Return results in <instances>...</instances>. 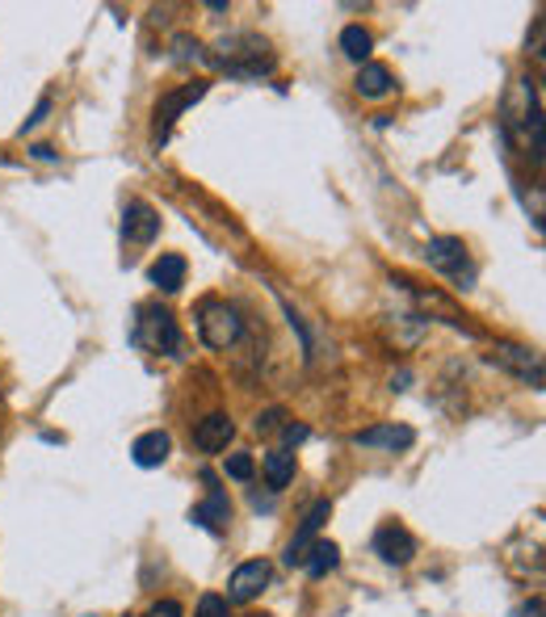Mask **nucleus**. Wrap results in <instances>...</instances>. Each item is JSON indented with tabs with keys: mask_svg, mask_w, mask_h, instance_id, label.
Here are the masks:
<instances>
[{
	"mask_svg": "<svg viewBox=\"0 0 546 617\" xmlns=\"http://www.w3.org/2000/svg\"><path fill=\"white\" fill-rule=\"evenodd\" d=\"M135 345L148 349V354H160V357H181V349H186L177 319H172V311L169 307H160V302L139 307V319H135Z\"/></svg>",
	"mask_w": 546,
	"mask_h": 617,
	"instance_id": "1",
	"label": "nucleus"
},
{
	"mask_svg": "<svg viewBox=\"0 0 546 617\" xmlns=\"http://www.w3.org/2000/svg\"><path fill=\"white\" fill-rule=\"evenodd\" d=\"M215 63L227 68L231 76H261L274 68V51H269V42H261L257 34H227L224 42H219Z\"/></svg>",
	"mask_w": 546,
	"mask_h": 617,
	"instance_id": "2",
	"label": "nucleus"
},
{
	"mask_svg": "<svg viewBox=\"0 0 546 617\" xmlns=\"http://www.w3.org/2000/svg\"><path fill=\"white\" fill-rule=\"evenodd\" d=\"M425 261L446 281H454V290H471L475 286L471 252H467V243L454 240V236H434V240L425 243Z\"/></svg>",
	"mask_w": 546,
	"mask_h": 617,
	"instance_id": "3",
	"label": "nucleus"
},
{
	"mask_svg": "<svg viewBox=\"0 0 546 617\" xmlns=\"http://www.w3.org/2000/svg\"><path fill=\"white\" fill-rule=\"evenodd\" d=\"M245 332V324H240V311L224 299H207L198 307V337L207 340L210 349H231L236 340Z\"/></svg>",
	"mask_w": 546,
	"mask_h": 617,
	"instance_id": "4",
	"label": "nucleus"
},
{
	"mask_svg": "<svg viewBox=\"0 0 546 617\" xmlns=\"http://www.w3.org/2000/svg\"><path fill=\"white\" fill-rule=\"evenodd\" d=\"M492 366H500V370H509L513 378H522L526 387L534 391H543L546 382V370H543V354L538 349H526V345H509V340H496L488 354Z\"/></svg>",
	"mask_w": 546,
	"mask_h": 617,
	"instance_id": "5",
	"label": "nucleus"
},
{
	"mask_svg": "<svg viewBox=\"0 0 546 617\" xmlns=\"http://www.w3.org/2000/svg\"><path fill=\"white\" fill-rule=\"evenodd\" d=\"M274 580V567L265 559H252V563H240L236 571H231V580H227V597L231 605H248V600H257L269 588Z\"/></svg>",
	"mask_w": 546,
	"mask_h": 617,
	"instance_id": "6",
	"label": "nucleus"
},
{
	"mask_svg": "<svg viewBox=\"0 0 546 617\" xmlns=\"http://www.w3.org/2000/svg\"><path fill=\"white\" fill-rule=\"evenodd\" d=\"M202 97H207V80H193V84H181L177 93L160 97V106H156V143H165L172 135V122H177L193 101H202Z\"/></svg>",
	"mask_w": 546,
	"mask_h": 617,
	"instance_id": "7",
	"label": "nucleus"
},
{
	"mask_svg": "<svg viewBox=\"0 0 546 617\" xmlns=\"http://www.w3.org/2000/svg\"><path fill=\"white\" fill-rule=\"evenodd\" d=\"M328 517H332V505H328V500H316V505H311V512L302 517V525L295 529L290 546H286V563H290V567H302L307 550L320 543V529L328 525Z\"/></svg>",
	"mask_w": 546,
	"mask_h": 617,
	"instance_id": "8",
	"label": "nucleus"
},
{
	"mask_svg": "<svg viewBox=\"0 0 546 617\" xmlns=\"http://www.w3.org/2000/svg\"><path fill=\"white\" fill-rule=\"evenodd\" d=\"M375 555L383 563H391V567H404V563H413V555H416V538L396 521L383 525L375 534Z\"/></svg>",
	"mask_w": 546,
	"mask_h": 617,
	"instance_id": "9",
	"label": "nucleus"
},
{
	"mask_svg": "<svg viewBox=\"0 0 546 617\" xmlns=\"http://www.w3.org/2000/svg\"><path fill=\"white\" fill-rule=\"evenodd\" d=\"M156 236H160V215L148 202H127V210H122V240L151 243Z\"/></svg>",
	"mask_w": 546,
	"mask_h": 617,
	"instance_id": "10",
	"label": "nucleus"
},
{
	"mask_svg": "<svg viewBox=\"0 0 546 617\" xmlns=\"http://www.w3.org/2000/svg\"><path fill=\"white\" fill-rule=\"evenodd\" d=\"M231 437H236V425H231V416H224V411H210V416H202V420L193 425V446L202 449V454L227 449Z\"/></svg>",
	"mask_w": 546,
	"mask_h": 617,
	"instance_id": "11",
	"label": "nucleus"
},
{
	"mask_svg": "<svg viewBox=\"0 0 546 617\" xmlns=\"http://www.w3.org/2000/svg\"><path fill=\"white\" fill-rule=\"evenodd\" d=\"M416 441V432L408 425H378V429H366V432H354V446L361 449H408Z\"/></svg>",
	"mask_w": 546,
	"mask_h": 617,
	"instance_id": "12",
	"label": "nucleus"
},
{
	"mask_svg": "<svg viewBox=\"0 0 546 617\" xmlns=\"http://www.w3.org/2000/svg\"><path fill=\"white\" fill-rule=\"evenodd\" d=\"M399 286H404V290H408V295H413V299L420 302L429 316H441L446 324H454V328H463V332H471V337H475V328L467 324V316H463V311H458V307H454L446 295H434V290H416L413 281H404V278H399Z\"/></svg>",
	"mask_w": 546,
	"mask_h": 617,
	"instance_id": "13",
	"label": "nucleus"
},
{
	"mask_svg": "<svg viewBox=\"0 0 546 617\" xmlns=\"http://www.w3.org/2000/svg\"><path fill=\"white\" fill-rule=\"evenodd\" d=\"M169 449H172L169 432L151 429V432H143V437H135L131 458H135V467L151 470V467H165V458H169Z\"/></svg>",
	"mask_w": 546,
	"mask_h": 617,
	"instance_id": "14",
	"label": "nucleus"
},
{
	"mask_svg": "<svg viewBox=\"0 0 546 617\" xmlns=\"http://www.w3.org/2000/svg\"><path fill=\"white\" fill-rule=\"evenodd\" d=\"M354 89H358L361 97H387L396 93V76H391V68L387 63H361L358 68V80H354Z\"/></svg>",
	"mask_w": 546,
	"mask_h": 617,
	"instance_id": "15",
	"label": "nucleus"
},
{
	"mask_svg": "<svg viewBox=\"0 0 546 617\" xmlns=\"http://www.w3.org/2000/svg\"><path fill=\"white\" fill-rule=\"evenodd\" d=\"M151 286H160L165 295H177L181 286H186V257H177V252H165L160 261L148 269Z\"/></svg>",
	"mask_w": 546,
	"mask_h": 617,
	"instance_id": "16",
	"label": "nucleus"
},
{
	"mask_svg": "<svg viewBox=\"0 0 546 617\" xmlns=\"http://www.w3.org/2000/svg\"><path fill=\"white\" fill-rule=\"evenodd\" d=\"M193 521L202 525V529H210V534H224V525L231 521V505H227V496L219 487H210L207 500L193 508Z\"/></svg>",
	"mask_w": 546,
	"mask_h": 617,
	"instance_id": "17",
	"label": "nucleus"
},
{
	"mask_svg": "<svg viewBox=\"0 0 546 617\" xmlns=\"http://www.w3.org/2000/svg\"><path fill=\"white\" fill-rule=\"evenodd\" d=\"M337 563H340L337 543H316L311 550H307V559H302V571H307L311 580H320V576H328V571H337Z\"/></svg>",
	"mask_w": 546,
	"mask_h": 617,
	"instance_id": "18",
	"label": "nucleus"
},
{
	"mask_svg": "<svg viewBox=\"0 0 546 617\" xmlns=\"http://www.w3.org/2000/svg\"><path fill=\"white\" fill-rule=\"evenodd\" d=\"M290 479H295V454H290V449L265 454V484L274 487V491H282Z\"/></svg>",
	"mask_w": 546,
	"mask_h": 617,
	"instance_id": "19",
	"label": "nucleus"
},
{
	"mask_svg": "<svg viewBox=\"0 0 546 617\" xmlns=\"http://www.w3.org/2000/svg\"><path fill=\"white\" fill-rule=\"evenodd\" d=\"M370 47H375L370 30H361V26H345V30H340V51L349 59L366 63V59H370Z\"/></svg>",
	"mask_w": 546,
	"mask_h": 617,
	"instance_id": "20",
	"label": "nucleus"
},
{
	"mask_svg": "<svg viewBox=\"0 0 546 617\" xmlns=\"http://www.w3.org/2000/svg\"><path fill=\"white\" fill-rule=\"evenodd\" d=\"M227 475L240 479V484H248V479L257 475V462H252L248 454H231V458H227Z\"/></svg>",
	"mask_w": 546,
	"mask_h": 617,
	"instance_id": "21",
	"label": "nucleus"
},
{
	"mask_svg": "<svg viewBox=\"0 0 546 617\" xmlns=\"http://www.w3.org/2000/svg\"><path fill=\"white\" fill-rule=\"evenodd\" d=\"M193 617H227V600L219 593H207V597L198 600V614Z\"/></svg>",
	"mask_w": 546,
	"mask_h": 617,
	"instance_id": "22",
	"label": "nucleus"
},
{
	"mask_svg": "<svg viewBox=\"0 0 546 617\" xmlns=\"http://www.w3.org/2000/svg\"><path fill=\"white\" fill-rule=\"evenodd\" d=\"M172 47H177V59H181V63H189V59H207L193 38H172Z\"/></svg>",
	"mask_w": 546,
	"mask_h": 617,
	"instance_id": "23",
	"label": "nucleus"
},
{
	"mask_svg": "<svg viewBox=\"0 0 546 617\" xmlns=\"http://www.w3.org/2000/svg\"><path fill=\"white\" fill-rule=\"evenodd\" d=\"M282 420H286V411L282 408H269L257 416V432H274V429H282Z\"/></svg>",
	"mask_w": 546,
	"mask_h": 617,
	"instance_id": "24",
	"label": "nucleus"
},
{
	"mask_svg": "<svg viewBox=\"0 0 546 617\" xmlns=\"http://www.w3.org/2000/svg\"><path fill=\"white\" fill-rule=\"evenodd\" d=\"M47 113H51V97H42V101H38V110L30 113L26 122H21V135H26V131H34V127H42V118H47Z\"/></svg>",
	"mask_w": 546,
	"mask_h": 617,
	"instance_id": "25",
	"label": "nucleus"
},
{
	"mask_svg": "<svg viewBox=\"0 0 546 617\" xmlns=\"http://www.w3.org/2000/svg\"><path fill=\"white\" fill-rule=\"evenodd\" d=\"M143 617H181V605H177V600H156Z\"/></svg>",
	"mask_w": 546,
	"mask_h": 617,
	"instance_id": "26",
	"label": "nucleus"
},
{
	"mask_svg": "<svg viewBox=\"0 0 546 617\" xmlns=\"http://www.w3.org/2000/svg\"><path fill=\"white\" fill-rule=\"evenodd\" d=\"M282 437L290 446H299V441H307V425H282Z\"/></svg>",
	"mask_w": 546,
	"mask_h": 617,
	"instance_id": "27",
	"label": "nucleus"
},
{
	"mask_svg": "<svg viewBox=\"0 0 546 617\" xmlns=\"http://www.w3.org/2000/svg\"><path fill=\"white\" fill-rule=\"evenodd\" d=\"M526 617H543V600H529V609Z\"/></svg>",
	"mask_w": 546,
	"mask_h": 617,
	"instance_id": "28",
	"label": "nucleus"
}]
</instances>
